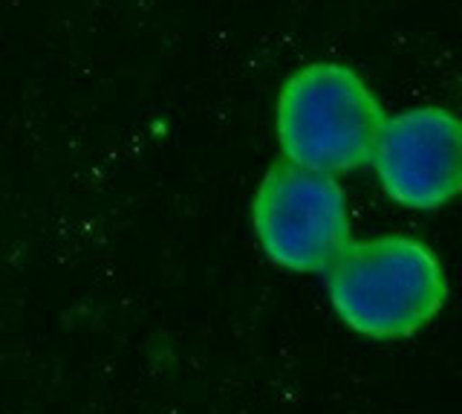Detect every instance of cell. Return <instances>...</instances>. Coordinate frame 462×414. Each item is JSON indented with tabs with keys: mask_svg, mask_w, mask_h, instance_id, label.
<instances>
[{
	"mask_svg": "<svg viewBox=\"0 0 462 414\" xmlns=\"http://www.w3.org/2000/svg\"><path fill=\"white\" fill-rule=\"evenodd\" d=\"M324 290L346 331L373 342L411 339L448 302V273L428 240L404 232L353 238L324 273Z\"/></svg>",
	"mask_w": 462,
	"mask_h": 414,
	"instance_id": "obj_1",
	"label": "cell"
},
{
	"mask_svg": "<svg viewBox=\"0 0 462 414\" xmlns=\"http://www.w3.org/2000/svg\"><path fill=\"white\" fill-rule=\"evenodd\" d=\"M387 110L373 84L346 61H307L274 96L281 160L327 174H350L370 163Z\"/></svg>",
	"mask_w": 462,
	"mask_h": 414,
	"instance_id": "obj_2",
	"label": "cell"
},
{
	"mask_svg": "<svg viewBox=\"0 0 462 414\" xmlns=\"http://www.w3.org/2000/svg\"><path fill=\"white\" fill-rule=\"evenodd\" d=\"M252 232L274 267L324 276L353 240L350 197L336 174L278 160L254 189Z\"/></svg>",
	"mask_w": 462,
	"mask_h": 414,
	"instance_id": "obj_3",
	"label": "cell"
},
{
	"mask_svg": "<svg viewBox=\"0 0 462 414\" xmlns=\"http://www.w3.org/2000/svg\"><path fill=\"white\" fill-rule=\"evenodd\" d=\"M375 183L396 206L445 209L462 189V125L451 108L411 105L387 113L370 163Z\"/></svg>",
	"mask_w": 462,
	"mask_h": 414,
	"instance_id": "obj_4",
	"label": "cell"
}]
</instances>
